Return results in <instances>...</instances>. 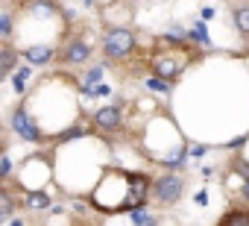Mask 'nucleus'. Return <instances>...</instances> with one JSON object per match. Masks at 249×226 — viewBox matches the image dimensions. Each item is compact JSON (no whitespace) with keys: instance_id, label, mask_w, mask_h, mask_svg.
<instances>
[{"instance_id":"obj_1","label":"nucleus","mask_w":249,"mask_h":226,"mask_svg":"<svg viewBox=\"0 0 249 226\" xmlns=\"http://www.w3.org/2000/svg\"><path fill=\"white\" fill-rule=\"evenodd\" d=\"M103 50H106L108 59H126L135 50V36L129 30H123V27L108 30L106 38H103Z\"/></svg>"},{"instance_id":"obj_2","label":"nucleus","mask_w":249,"mask_h":226,"mask_svg":"<svg viewBox=\"0 0 249 226\" xmlns=\"http://www.w3.org/2000/svg\"><path fill=\"white\" fill-rule=\"evenodd\" d=\"M182 191H185V179L176 176V173H161V176L153 182V197H156L161 206H173V203H179Z\"/></svg>"},{"instance_id":"obj_3","label":"nucleus","mask_w":249,"mask_h":226,"mask_svg":"<svg viewBox=\"0 0 249 226\" xmlns=\"http://www.w3.org/2000/svg\"><path fill=\"white\" fill-rule=\"evenodd\" d=\"M12 127H15V132L24 138V141H41V130L36 127V121L27 115V109L21 106V109H15V115H12Z\"/></svg>"},{"instance_id":"obj_4","label":"nucleus","mask_w":249,"mask_h":226,"mask_svg":"<svg viewBox=\"0 0 249 226\" xmlns=\"http://www.w3.org/2000/svg\"><path fill=\"white\" fill-rule=\"evenodd\" d=\"M120 109L117 106H103V109H97V115H94V124H97V130H103V132H114V130H120Z\"/></svg>"},{"instance_id":"obj_5","label":"nucleus","mask_w":249,"mask_h":226,"mask_svg":"<svg viewBox=\"0 0 249 226\" xmlns=\"http://www.w3.org/2000/svg\"><path fill=\"white\" fill-rule=\"evenodd\" d=\"M88 56H91V47H88L82 38L68 41V44H65V50H62V59H65V62H71V65H82V62H88Z\"/></svg>"},{"instance_id":"obj_6","label":"nucleus","mask_w":249,"mask_h":226,"mask_svg":"<svg viewBox=\"0 0 249 226\" xmlns=\"http://www.w3.org/2000/svg\"><path fill=\"white\" fill-rule=\"evenodd\" d=\"M153 74H156V79H176L179 65L170 56H159V59H153Z\"/></svg>"},{"instance_id":"obj_7","label":"nucleus","mask_w":249,"mask_h":226,"mask_svg":"<svg viewBox=\"0 0 249 226\" xmlns=\"http://www.w3.org/2000/svg\"><path fill=\"white\" fill-rule=\"evenodd\" d=\"M53 56H56V53H53V47H47V44H33V47L24 50V59H27L30 65H47Z\"/></svg>"},{"instance_id":"obj_8","label":"nucleus","mask_w":249,"mask_h":226,"mask_svg":"<svg viewBox=\"0 0 249 226\" xmlns=\"http://www.w3.org/2000/svg\"><path fill=\"white\" fill-rule=\"evenodd\" d=\"M217 226H249V208H229L226 214H220Z\"/></svg>"},{"instance_id":"obj_9","label":"nucleus","mask_w":249,"mask_h":226,"mask_svg":"<svg viewBox=\"0 0 249 226\" xmlns=\"http://www.w3.org/2000/svg\"><path fill=\"white\" fill-rule=\"evenodd\" d=\"M18 65V53L12 47H0V82L9 76V71Z\"/></svg>"},{"instance_id":"obj_10","label":"nucleus","mask_w":249,"mask_h":226,"mask_svg":"<svg viewBox=\"0 0 249 226\" xmlns=\"http://www.w3.org/2000/svg\"><path fill=\"white\" fill-rule=\"evenodd\" d=\"M231 21H234L237 33H240L243 38H249V6H237V9H231Z\"/></svg>"},{"instance_id":"obj_11","label":"nucleus","mask_w":249,"mask_h":226,"mask_svg":"<svg viewBox=\"0 0 249 226\" xmlns=\"http://www.w3.org/2000/svg\"><path fill=\"white\" fill-rule=\"evenodd\" d=\"M15 214V197L9 191H0V223Z\"/></svg>"},{"instance_id":"obj_12","label":"nucleus","mask_w":249,"mask_h":226,"mask_svg":"<svg viewBox=\"0 0 249 226\" xmlns=\"http://www.w3.org/2000/svg\"><path fill=\"white\" fill-rule=\"evenodd\" d=\"M27 206H30V208H47V206H50V197H47L44 191H33V194L27 197Z\"/></svg>"},{"instance_id":"obj_13","label":"nucleus","mask_w":249,"mask_h":226,"mask_svg":"<svg viewBox=\"0 0 249 226\" xmlns=\"http://www.w3.org/2000/svg\"><path fill=\"white\" fill-rule=\"evenodd\" d=\"M132 223H135V226H156V217L147 214L144 208H141V211L135 208V211H132Z\"/></svg>"},{"instance_id":"obj_14","label":"nucleus","mask_w":249,"mask_h":226,"mask_svg":"<svg viewBox=\"0 0 249 226\" xmlns=\"http://www.w3.org/2000/svg\"><path fill=\"white\" fill-rule=\"evenodd\" d=\"M27 79H30V68H21V71L15 74V91H18V94L27 88Z\"/></svg>"},{"instance_id":"obj_15","label":"nucleus","mask_w":249,"mask_h":226,"mask_svg":"<svg viewBox=\"0 0 249 226\" xmlns=\"http://www.w3.org/2000/svg\"><path fill=\"white\" fill-rule=\"evenodd\" d=\"M188 38H194V41H199V44H208V36H205V27H202V24H196V27L188 33Z\"/></svg>"},{"instance_id":"obj_16","label":"nucleus","mask_w":249,"mask_h":226,"mask_svg":"<svg viewBox=\"0 0 249 226\" xmlns=\"http://www.w3.org/2000/svg\"><path fill=\"white\" fill-rule=\"evenodd\" d=\"M0 36H12V18L9 15H0Z\"/></svg>"},{"instance_id":"obj_17","label":"nucleus","mask_w":249,"mask_h":226,"mask_svg":"<svg viewBox=\"0 0 249 226\" xmlns=\"http://www.w3.org/2000/svg\"><path fill=\"white\" fill-rule=\"evenodd\" d=\"M147 85H150V88H153V91H167V88H170V85H167V82H161V79H156V76H153V79H150V82H147Z\"/></svg>"},{"instance_id":"obj_18","label":"nucleus","mask_w":249,"mask_h":226,"mask_svg":"<svg viewBox=\"0 0 249 226\" xmlns=\"http://www.w3.org/2000/svg\"><path fill=\"white\" fill-rule=\"evenodd\" d=\"M100 76H103V71H100V68H94V71L88 74V82H100Z\"/></svg>"},{"instance_id":"obj_19","label":"nucleus","mask_w":249,"mask_h":226,"mask_svg":"<svg viewBox=\"0 0 249 226\" xmlns=\"http://www.w3.org/2000/svg\"><path fill=\"white\" fill-rule=\"evenodd\" d=\"M196 203H199V206H205V203H208V194H205V191H202V194H196Z\"/></svg>"},{"instance_id":"obj_20","label":"nucleus","mask_w":249,"mask_h":226,"mask_svg":"<svg viewBox=\"0 0 249 226\" xmlns=\"http://www.w3.org/2000/svg\"><path fill=\"white\" fill-rule=\"evenodd\" d=\"M243 197L249 200V173H246V185H243Z\"/></svg>"},{"instance_id":"obj_21","label":"nucleus","mask_w":249,"mask_h":226,"mask_svg":"<svg viewBox=\"0 0 249 226\" xmlns=\"http://www.w3.org/2000/svg\"><path fill=\"white\" fill-rule=\"evenodd\" d=\"M38 3H47V6H53V0H38Z\"/></svg>"},{"instance_id":"obj_22","label":"nucleus","mask_w":249,"mask_h":226,"mask_svg":"<svg viewBox=\"0 0 249 226\" xmlns=\"http://www.w3.org/2000/svg\"><path fill=\"white\" fill-rule=\"evenodd\" d=\"M12 226H24V223H21V220H12Z\"/></svg>"}]
</instances>
